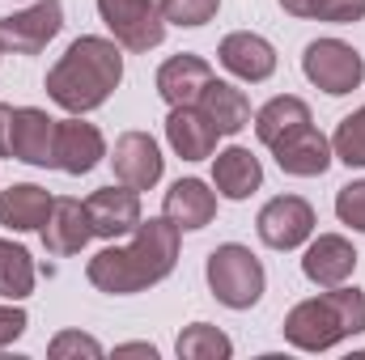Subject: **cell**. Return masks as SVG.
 <instances>
[{
	"mask_svg": "<svg viewBox=\"0 0 365 360\" xmlns=\"http://www.w3.org/2000/svg\"><path fill=\"white\" fill-rule=\"evenodd\" d=\"M179 225H170L166 216H149L136 225V233H128L123 246H106L86 263V280L106 297H132L145 292L153 284H162L175 263H179Z\"/></svg>",
	"mask_w": 365,
	"mask_h": 360,
	"instance_id": "cell-1",
	"label": "cell"
},
{
	"mask_svg": "<svg viewBox=\"0 0 365 360\" xmlns=\"http://www.w3.org/2000/svg\"><path fill=\"white\" fill-rule=\"evenodd\" d=\"M123 81V47L102 34H81L47 73V97L68 115H90Z\"/></svg>",
	"mask_w": 365,
	"mask_h": 360,
	"instance_id": "cell-2",
	"label": "cell"
},
{
	"mask_svg": "<svg viewBox=\"0 0 365 360\" xmlns=\"http://www.w3.org/2000/svg\"><path fill=\"white\" fill-rule=\"evenodd\" d=\"M280 331L297 352H327L353 335H365V292L357 284H336L319 297H306L284 314Z\"/></svg>",
	"mask_w": 365,
	"mask_h": 360,
	"instance_id": "cell-3",
	"label": "cell"
},
{
	"mask_svg": "<svg viewBox=\"0 0 365 360\" xmlns=\"http://www.w3.org/2000/svg\"><path fill=\"white\" fill-rule=\"evenodd\" d=\"M204 280H208V292L225 305V309H251L259 305L264 288H268V275L264 263L251 255V246L242 242H225L208 255L204 263Z\"/></svg>",
	"mask_w": 365,
	"mask_h": 360,
	"instance_id": "cell-4",
	"label": "cell"
},
{
	"mask_svg": "<svg viewBox=\"0 0 365 360\" xmlns=\"http://www.w3.org/2000/svg\"><path fill=\"white\" fill-rule=\"evenodd\" d=\"M302 73L314 90L331 93V97H344V93L361 90L365 81V60L361 51L344 38H314L306 43L302 51Z\"/></svg>",
	"mask_w": 365,
	"mask_h": 360,
	"instance_id": "cell-5",
	"label": "cell"
},
{
	"mask_svg": "<svg viewBox=\"0 0 365 360\" xmlns=\"http://www.w3.org/2000/svg\"><path fill=\"white\" fill-rule=\"evenodd\" d=\"M98 17L123 51H153L166 38V17L158 0H98Z\"/></svg>",
	"mask_w": 365,
	"mask_h": 360,
	"instance_id": "cell-6",
	"label": "cell"
},
{
	"mask_svg": "<svg viewBox=\"0 0 365 360\" xmlns=\"http://www.w3.org/2000/svg\"><path fill=\"white\" fill-rule=\"evenodd\" d=\"M314 225H319V216H314V208L302 195H276L255 216V233L272 250H297V246H306L314 238Z\"/></svg>",
	"mask_w": 365,
	"mask_h": 360,
	"instance_id": "cell-7",
	"label": "cell"
},
{
	"mask_svg": "<svg viewBox=\"0 0 365 360\" xmlns=\"http://www.w3.org/2000/svg\"><path fill=\"white\" fill-rule=\"evenodd\" d=\"M60 30H64V4L60 0H34L30 9L0 17V38L13 55H38Z\"/></svg>",
	"mask_w": 365,
	"mask_h": 360,
	"instance_id": "cell-8",
	"label": "cell"
},
{
	"mask_svg": "<svg viewBox=\"0 0 365 360\" xmlns=\"http://www.w3.org/2000/svg\"><path fill=\"white\" fill-rule=\"evenodd\" d=\"M56 123L47 110L38 106H13V132H9V157L38 166V170H56Z\"/></svg>",
	"mask_w": 365,
	"mask_h": 360,
	"instance_id": "cell-9",
	"label": "cell"
},
{
	"mask_svg": "<svg viewBox=\"0 0 365 360\" xmlns=\"http://www.w3.org/2000/svg\"><path fill=\"white\" fill-rule=\"evenodd\" d=\"M86 212H90V225H93V238H106V242H115V238H128V233H136V225L145 221V212H140V191H132V186H98L90 199H86Z\"/></svg>",
	"mask_w": 365,
	"mask_h": 360,
	"instance_id": "cell-10",
	"label": "cell"
},
{
	"mask_svg": "<svg viewBox=\"0 0 365 360\" xmlns=\"http://www.w3.org/2000/svg\"><path fill=\"white\" fill-rule=\"evenodd\" d=\"M272 157H276V166H280L284 174H293V179H319V174H327V166L336 162L331 140H327L314 123H302V127L284 132L272 144Z\"/></svg>",
	"mask_w": 365,
	"mask_h": 360,
	"instance_id": "cell-11",
	"label": "cell"
},
{
	"mask_svg": "<svg viewBox=\"0 0 365 360\" xmlns=\"http://www.w3.org/2000/svg\"><path fill=\"white\" fill-rule=\"evenodd\" d=\"M110 166H115V179L132 191H153L162 182L166 170V157L158 149V140L149 132H123L115 140V153H110Z\"/></svg>",
	"mask_w": 365,
	"mask_h": 360,
	"instance_id": "cell-12",
	"label": "cell"
},
{
	"mask_svg": "<svg viewBox=\"0 0 365 360\" xmlns=\"http://www.w3.org/2000/svg\"><path fill=\"white\" fill-rule=\"evenodd\" d=\"M217 60H221V68H225L230 77L251 81V85L268 81L276 73V47L264 34H255V30H234V34H225L221 47H217Z\"/></svg>",
	"mask_w": 365,
	"mask_h": 360,
	"instance_id": "cell-13",
	"label": "cell"
},
{
	"mask_svg": "<svg viewBox=\"0 0 365 360\" xmlns=\"http://www.w3.org/2000/svg\"><path fill=\"white\" fill-rule=\"evenodd\" d=\"M357 271V246L344 233H319L310 238L306 255H302V275L319 288H336L349 284V275Z\"/></svg>",
	"mask_w": 365,
	"mask_h": 360,
	"instance_id": "cell-14",
	"label": "cell"
},
{
	"mask_svg": "<svg viewBox=\"0 0 365 360\" xmlns=\"http://www.w3.org/2000/svg\"><path fill=\"white\" fill-rule=\"evenodd\" d=\"M102 157H106V140H102V132L93 123H86L81 115L56 123V170L81 179V174H90Z\"/></svg>",
	"mask_w": 365,
	"mask_h": 360,
	"instance_id": "cell-15",
	"label": "cell"
},
{
	"mask_svg": "<svg viewBox=\"0 0 365 360\" xmlns=\"http://www.w3.org/2000/svg\"><path fill=\"white\" fill-rule=\"evenodd\" d=\"M38 233H43L47 255H56V259L81 255V250L90 246V238H93V225H90L86 203H81V199H68V195H64V199H56Z\"/></svg>",
	"mask_w": 365,
	"mask_h": 360,
	"instance_id": "cell-16",
	"label": "cell"
},
{
	"mask_svg": "<svg viewBox=\"0 0 365 360\" xmlns=\"http://www.w3.org/2000/svg\"><path fill=\"white\" fill-rule=\"evenodd\" d=\"M162 216L170 225H179V233L208 229L217 216V186H208L204 179H179L162 199Z\"/></svg>",
	"mask_w": 365,
	"mask_h": 360,
	"instance_id": "cell-17",
	"label": "cell"
},
{
	"mask_svg": "<svg viewBox=\"0 0 365 360\" xmlns=\"http://www.w3.org/2000/svg\"><path fill=\"white\" fill-rule=\"evenodd\" d=\"M212 186H217L221 199H234V203L251 199V195L264 186V166H259V157H255L251 149H242V144H230V149L212 153Z\"/></svg>",
	"mask_w": 365,
	"mask_h": 360,
	"instance_id": "cell-18",
	"label": "cell"
},
{
	"mask_svg": "<svg viewBox=\"0 0 365 360\" xmlns=\"http://www.w3.org/2000/svg\"><path fill=\"white\" fill-rule=\"evenodd\" d=\"M208 81H212V64L204 55H195V51L170 55L158 68V93H162L166 106H195Z\"/></svg>",
	"mask_w": 365,
	"mask_h": 360,
	"instance_id": "cell-19",
	"label": "cell"
},
{
	"mask_svg": "<svg viewBox=\"0 0 365 360\" xmlns=\"http://www.w3.org/2000/svg\"><path fill=\"white\" fill-rule=\"evenodd\" d=\"M166 140H170V149L179 153L182 162H204V157L217 153L221 132L204 119L200 106H170V115H166Z\"/></svg>",
	"mask_w": 365,
	"mask_h": 360,
	"instance_id": "cell-20",
	"label": "cell"
},
{
	"mask_svg": "<svg viewBox=\"0 0 365 360\" xmlns=\"http://www.w3.org/2000/svg\"><path fill=\"white\" fill-rule=\"evenodd\" d=\"M56 195L38 182H13L0 191V225L13 229V233H34L43 229L47 212H51Z\"/></svg>",
	"mask_w": 365,
	"mask_h": 360,
	"instance_id": "cell-21",
	"label": "cell"
},
{
	"mask_svg": "<svg viewBox=\"0 0 365 360\" xmlns=\"http://www.w3.org/2000/svg\"><path fill=\"white\" fill-rule=\"evenodd\" d=\"M200 110H204V119L221 132V136H238L247 123H251V97L238 90V85H230V81H208L204 93H200V102H195Z\"/></svg>",
	"mask_w": 365,
	"mask_h": 360,
	"instance_id": "cell-22",
	"label": "cell"
},
{
	"mask_svg": "<svg viewBox=\"0 0 365 360\" xmlns=\"http://www.w3.org/2000/svg\"><path fill=\"white\" fill-rule=\"evenodd\" d=\"M302 123H310V106H306L297 93H280V97L264 102V106L255 110V136H259V144H268V149H272L284 132H293V127H302Z\"/></svg>",
	"mask_w": 365,
	"mask_h": 360,
	"instance_id": "cell-23",
	"label": "cell"
},
{
	"mask_svg": "<svg viewBox=\"0 0 365 360\" xmlns=\"http://www.w3.org/2000/svg\"><path fill=\"white\" fill-rule=\"evenodd\" d=\"M34 280H38V271H34L30 250L0 238V297L4 301H26L34 292Z\"/></svg>",
	"mask_w": 365,
	"mask_h": 360,
	"instance_id": "cell-24",
	"label": "cell"
},
{
	"mask_svg": "<svg viewBox=\"0 0 365 360\" xmlns=\"http://www.w3.org/2000/svg\"><path fill=\"white\" fill-rule=\"evenodd\" d=\"M175 352L182 360H230L234 356V339L225 331H217L212 322H191L179 331Z\"/></svg>",
	"mask_w": 365,
	"mask_h": 360,
	"instance_id": "cell-25",
	"label": "cell"
},
{
	"mask_svg": "<svg viewBox=\"0 0 365 360\" xmlns=\"http://www.w3.org/2000/svg\"><path fill=\"white\" fill-rule=\"evenodd\" d=\"M331 153L349 170H365V106H357L353 115L340 119V127L331 136Z\"/></svg>",
	"mask_w": 365,
	"mask_h": 360,
	"instance_id": "cell-26",
	"label": "cell"
},
{
	"mask_svg": "<svg viewBox=\"0 0 365 360\" xmlns=\"http://www.w3.org/2000/svg\"><path fill=\"white\" fill-rule=\"evenodd\" d=\"M166 26H182V30H195V26H208L221 9V0H158Z\"/></svg>",
	"mask_w": 365,
	"mask_h": 360,
	"instance_id": "cell-27",
	"label": "cell"
},
{
	"mask_svg": "<svg viewBox=\"0 0 365 360\" xmlns=\"http://www.w3.org/2000/svg\"><path fill=\"white\" fill-rule=\"evenodd\" d=\"M336 216H340V225H349L353 233H365V179L340 186V195H336Z\"/></svg>",
	"mask_w": 365,
	"mask_h": 360,
	"instance_id": "cell-28",
	"label": "cell"
},
{
	"mask_svg": "<svg viewBox=\"0 0 365 360\" xmlns=\"http://www.w3.org/2000/svg\"><path fill=\"white\" fill-rule=\"evenodd\" d=\"M47 356H51V360H68V356L98 360V356H102V344H98L93 335H81V331H60V335L47 344Z\"/></svg>",
	"mask_w": 365,
	"mask_h": 360,
	"instance_id": "cell-29",
	"label": "cell"
},
{
	"mask_svg": "<svg viewBox=\"0 0 365 360\" xmlns=\"http://www.w3.org/2000/svg\"><path fill=\"white\" fill-rule=\"evenodd\" d=\"M310 17H314V21L353 26V21L365 17V0H310Z\"/></svg>",
	"mask_w": 365,
	"mask_h": 360,
	"instance_id": "cell-30",
	"label": "cell"
},
{
	"mask_svg": "<svg viewBox=\"0 0 365 360\" xmlns=\"http://www.w3.org/2000/svg\"><path fill=\"white\" fill-rule=\"evenodd\" d=\"M26 327H30V318H26V309L17 301L13 305H0V348H9L13 339H21Z\"/></svg>",
	"mask_w": 365,
	"mask_h": 360,
	"instance_id": "cell-31",
	"label": "cell"
},
{
	"mask_svg": "<svg viewBox=\"0 0 365 360\" xmlns=\"http://www.w3.org/2000/svg\"><path fill=\"white\" fill-rule=\"evenodd\" d=\"M9 132H13V106L0 102V157H9Z\"/></svg>",
	"mask_w": 365,
	"mask_h": 360,
	"instance_id": "cell-32",
	"label": "cell"
},
{
	"mask_svg": "<svg viewBox=\"0 0 365 360\" xmlns=\"http://www.w3.org/2000/svg\"><path fill=\"white\" fill-rule=\"evenodd\" d=\"M115 352H119V356H158V348H153V344H123V348H115Z\"/></svg>",
	"mask_w": 365,
	"mask_h": 360,
	"instance_id": "cell-33",
	"label": "cell"
},
{
	"mask_svg": "<svg viewBox=\"0 0 365 360\" xmlns=\"http://www.w3.org/2000/svg\"><path fill=\"white\" fill-rule=\"evenodd\" d=\"M280 9L293 17H310V0H280Z\"/></svg>",
	"mask_w": 365,
	"mask_h": 360,
	"instance_id": "cell-34",
	"label": "cell"
},
{
	"mask_svg": "<svg viewBox=\"0 0 365 360\" xmlns=\"http://www.w3.org/2000/svg\"><path fill=\"white\" fill-rule=\"evenodd\" d=\"M4 51H9V47H4V38H0V55H4Z\"/></svg>",
	"mask_w": 365,
	"mask_h": 360,
	"instance_id": "cell-35",
	"label": "cell"
}]
</instances>
